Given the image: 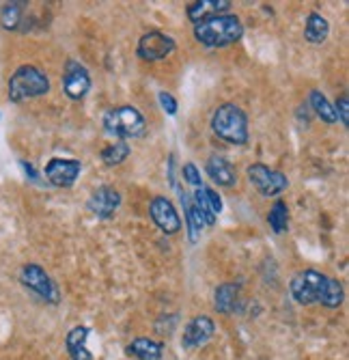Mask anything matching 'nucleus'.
<instances>
[{"label":"nucleus","instance_id":"393cba45","mask_svg":"<svg viewBox=\"0 0 349 360\" xmlns=\"http://www.w3.org/2000/svg\"><path fill=\"white\" fill-rule=\"evenodd\" d=\"M334 112H336V121H341L347 127L349 125V97H347V93H343L338 100H336Z\"/></svg>","mask_w":349,"mask_h":360},{"label":"nucleus","instance_id":"bb28decb","mask_svg":"<svg viewBox=\"0 0 349 360\" xmlns=\"http://www.w3.org/2000/svg\"><path fill=\"white\" fill-rule=\"evenodd\" d=\"M157 102H160V106H162V110L166 112V115H177V100L171 95V93H166V91H160L157 93Z\"/></svg>","mask_w":349,"mask_h":360},{"label":"nucleus","instance_id":"f8f14e48","mask_svg":"<svg viewBox=\"0 0 349 360\" xmlns=\"http://www.w3.org/2000/svg\"><path fill=\"white\" fill-rule=\"evenodd\" d=\"M121 207V194L112 186H100L86 201V210L100 220H110Z\"/></svg>","mask_w":349,"mask_h":360},{"label":"nucleus","instance_id":"5701e85b","mask_svg":"<svg viewBox=\"0 0 349 360\" xmlns=\"http://www.w3.org/2000/svg\"><path fill=\"white\" fill-rule=\"evenodd\" d=\"M130 153H132V147L128 141H117L102 149V162L106 167H119L130 158Z\"/></svg>","mask_w":349,"mask_h":360},{"label":"nucleus","instance_id":"1a4fd4ad","mask_svg":"<svg viewBox=\"0 0 349 360\" xmlns=\"http://www.w3.org/2000/svg\"><path fill=\"white\" fill-rule=\"evenodd\" d=\"M175 50H177L175 39L171 35H166V32H162V30L145 32V35L138 39V46H136V54L143 60H149V63L162 60V58L171 56Z\"/></svg>","mask_w":349,"mask_h":360},{"label":"nucleus","instance_id":"4be33fe9","mask_svg":"<svg viewBox=\"0 0 349 360\" xmlns=\"http://www.w3.org/2000/svg\"><path fill=\"white\" fill-rule=\"evenodd\" d=\"M268 224L272 226V231H274L276 236H282L284 231H289V207H287V203L278 199V201L270 207Z\"/></svg>","mask_w":349,"mask_h":360},{"label":"nucleus","instance_id":"6e6552de","mask_svg":"<svg viewBox=\"0 0 349 360\" xmlns=\"http://www.w3.org/2000/svg\"><path fill=\"white\" fill-rule=\"evenodd\" d=\"M93 86L91 74L84 65L76 58H67L65 60V68H62V91L74 102H80L88 95Z\"/></svg>","mask_w":349,"mask_h":360},{"label":"nucleus","instance_id":"412c9836","mask_svg":"<svg viewBox=\"0 0 349 360\" xmlns=\"http://www.w3.org/2000/svg\"><path fill=\"white\" fill-rule=\"evenodd\" d=\"M308 104L312 108V112L320 117L324 123L328 125H334L336 123V112H334V106L330 104L328 97L322 93V91H310V97H308Z\"/></svg>","mask_w":349,"mask_h":360},{"label":"nucleus","instance_id":"0eeeda50","mask_svg":"<svg viewBox=\"0 0 349 360\" xmlns=\"http://www.w3.org/2000/svg\"><path fill=\"white\" fill-rule=\"evenodd\" d=\"M246 175H248L250 184L257 188V192L261 196H268V199H270V196H278L280 192H284L289 188L287 175L261 165V162H257V165H250L246 169Z\"/></svg>","mask_w":349,"mask_h":360},{"label":"nucleus","instance_id":"423d86ee","mask_svg":"<svg viewBox=\"0 0 349 360\" xmlns=\"http://www.w3.org/2000/svg\"><path fill=\"white\" fill-rule=\"evenodd\" d=\"M20 281L22 285L33 291L35 296H39L44 302L48 304H58L60 302V289L58 285L52 281V276L37 264H26L22 270H20Z\"/></svg>","mask_w":349,"mask_h":360},{"label":"nucleus","instance_id":"f03ea898","mask_svg":"<svg viewBox=\"0 0 349 360\" xmlns=\"http://www.w3.org/2000/svg\"><path fill=\"white\" fill-rule=\"evenodd\" d=\"M195 39L205 48H227L244 37V24L237 15L225 13L195 24Z\"/></svg>","mask_w":349,"mask_h":360},{"label":"nucleus","instance_id":"aec40b11","mask_svg":"<svg viewBox=\"0 0 349 360\" xmlns=\"http://www.w3.org/2000/svg\"><path fill=\"white\" fill-rule=\"evenodd\" d=\"M181 205H183V216H185V224H187V238L192 244H197L205 222H203L199 210L192 203V196H190L187 192H181Z\"/></svg>","mask_w":349,"mask_h":360},{"label":"nucleus","instance_id":"4468645a","mask_svg":"<svg viewBox=\"0 0 349 360\" xmlns=\"http://www.w3.org/2000/svg\"><path fill=\"white\" fill-rule=\"evenodd\" d=\"M242 304V285L239 283H222L216 287L213 307L222 315H233L239 311Z\"/></svg>","mask_w":349,"mask_h":360},{"label":"nucleus","instance_id":"a211bd4d","mask_svg":"<svg viewBox=\"0 0 349 360\" xmlns=\"http://www.w3.org/2000/svg\"><path fill=\"white\" fill-rule=\"evenodd\" d=\"M328 35H330V22L322 13L310 11L304 22V39L312 46H322L326 44Z\"/></svg>","mask_w":349,"mask_h":360},{"label":"nucleus","instance_id":"b1692460","mask_svg":"<svg viewBox=\"0 0 349 360\" xmlns=\"http://www.w3.org/2000/svg\"><path fill=\"white\" fill-rule=\"evenodd\" d=\"M24 7H26V3H18V0H13V3H7L3 7V11H0V24H3L5 30H18L20 28L22 15H24Z\"/></svg>","mask_w":349,"mask_h":360},{"label":"nucleus","instance_id":"6ab92c4d","mask_svg":"<svg viewBox=\"0 0 349 360\" xmlns=\"http://www.w3.org/2000/svg\"><path fill=\"white\" fill-rule=\"evenodd\" d=\"M125 352H128V356H132L136 360H162L164 343L147 339V337H138L128 347H125Z\"/></svg>","mask_w":349,"mask_h":360},{"label":"nucleus","instance_id":"20e7f679","mask_svg":"<svg viewBox=\"0 0 349 360\" xmlns=\"http://www.w3.org/2000/svg\"><path fill=\"white\" fill-rule=\"evenodd\" d=\"M9 100L20 104L33 97H41L50 91V78L37 65H22L9 78Z\"/></svg>","mask_w":349,"mask_h":360},{"label":"nucleus","instance_id":"7ed1b4c3","mask_svg":"<svg viewBox=\"0 0 349 360\" xmlns=\"http://www.w3.org/2000/svg\"><path fill=\"white\" fill-rule=\"evenodd\" d=\"M211 132L229 145H246L250 139L248 117L237 104H220L211 117Z\"/></svg>","mask_w":349,"mask_h":360},{"label":"nucleus","instance_id":"9b49d317","mask_svg":"<svg viewBox=\"0 0 349 360\" xmlns=\"http://www.w3.org/2000/svg\"><path fill=\"white\" fill-rule=\"evenodd\" d=\"M44 173L52 186L72 188L82 173V165H80V160H72V158H52L46 165Z\"/></svg>","mask_w":349,"mask_h":360},{"label":"nucleus","instance_id":"f257e3e1","mask_svg":"<svg viewBox=\"0 0 349 360\" xmlns=\"http://www.w3.org/2000/svg\"><path fill=\"white\" fill-rule=\"evenodd\" d=\"M289 291L291 298L302 307L322 304L326 309H338L345 300L343 285L336 278L317 270H304L296 274L291 278Z\"/></svg>","mask_w":349,"mask_h":360},{"label":"nucleus","instance_id":"ddd939ff","mask_svg":"<svg viewBox=\"0 0 349 360\" xmlns=\"http://www.w3.org/2000/svg\"><path fill=\"white\" fill-rule=\"evenodd\" d=\"M216 335V323L211 317L207 315H197L192 317L183 328V335H181V347L192 352V349H199L203 347L211 337Z\"/></svg>","mask_w":349,"mask_h":360},{"label":"nucleus","instance_id":"c85d7f7f","mask_svg":"<svg viewBox=\"0 0 349 360\" xmlns=\"http://www.w3.org/2000/svg\"><path fill=\"white\" fill-rule=\"evenodd\" d=\"M169 181H171L173 188L177 186V184H175V155H173V153L169 155Z\"/></svg>","mask_w":349,"mask_h":360},{"label":"nucleus","instance_id":"a878e982","mask_svg":"<svg viewBox=\"0 0 349 360\" xmlns=\"http://www.w3.org/2000/svg\"><path fill=\"white\" fill-rule=\"evenodd\" d=\"M181 173H183V179H185V184H190V186H195V188L203 186L201 173H199V169H197V167L192 165V162H187V165H183Z\"/></svg>","mask_w":349,"mask_h":360},{"label":"nucleus","instance_id":"2eb2a0df","mask_svg":"<svg viewBox=\"0 0 349 360\" xmlns=\"http://www.w3.org/2000/svg\"><path fill=\"white\" fill-rule=\"evenodd\" d=\"M231 9V0H197V3H190L185 9V15L190 22H205L216 15H225Z\"/></svg>","mask_w":349,"mask_h":360},{"label":"nucleus","instance_id":"39448f33","mask_svg":"<svg viewBox=\"0 0 349 360\" xmlns=\"http://www.w3.org/2000/svg\"><path fill=\"white\" fill-rule=\"evenodd\" d=\"M104 129L114 136L117 141H130V139H138L147 132V121L143 117V112L130 104H123V106H114L110 108L104 119Z\"/></svg>","mask_w":349,"mask_h":360},{"label":"nucleus","instance_id":"c756f323","mask_svg":"<svg viewBox=\"0 0 349 360\" xmlns=\"http://www.w3.org/2000/svg\"><path fill=\"white\" fill-rule=\"evenodd\" d=\"M22 169L26 171V175H28L30 179H37V173H35V169H33V167H30V165H28V162H22Z\"/></svg>","mask_w":349,"mask_h":360},{"label":"nucleus","instance_id":"9d476101","mask_svg":"<svg viewBox=\"0 0 349 360\" xmlns=\"http://www.w3.org/2000/svg\"><path fill=\"white\" fill-rule=\"evenodd\" d=\"M149 216L164 236L179 233V229H181L179 212L173 205V201H169L166 196H153L151 203H149Z\"/></svg>","mask_w":349,"mask_h":360},{"label":"nucleus","instance_id":"dca6fc26","mask_svg":"<svg viewBox=\"0 0 349 360\" xmlns=\"http://www.w3.org/2000/svg\"><path fill=\"white\" fill-rule=\"evenodd\" d=\"M205 171L211 177V181L222 186V188H233L237 184L235 167L231 165L227 158H222V155H211L207 160V165H205Z\"/></svg>","mask_w":349,"mask_h":360},{"label":"nucleus","instance_id":"f3484780","mask_svg":"<svg viewBox=\"0 0 349 360\" xmlns=\"http://www.w3.org/2000/svg\"><path fill=\"white\" fill-rule=\"evenodd\" d=\"M88 328L86 326H74V328L67 333L65 337V349L67 356L72 360H93V354L86 347V339H88Z\"/></svg>","mask_w":349,"mask_h":360},{"label":"nucleus","instance_id":"cd10ccee","mask_svg":"<svg viewBox=\"0 0 349 360\" xmlns=\"http://www.w3.org/2000/svg\"><path fill=\"white\" fill-rule=\"evenodd\" d=\"M203 192H205V199H207V203H209L211 212L218 216V214L222 212V199H220V194H218L213 188H205V186H203Z\"/></svg>","mask_w":349,"mask_h":360}]
</instances>
